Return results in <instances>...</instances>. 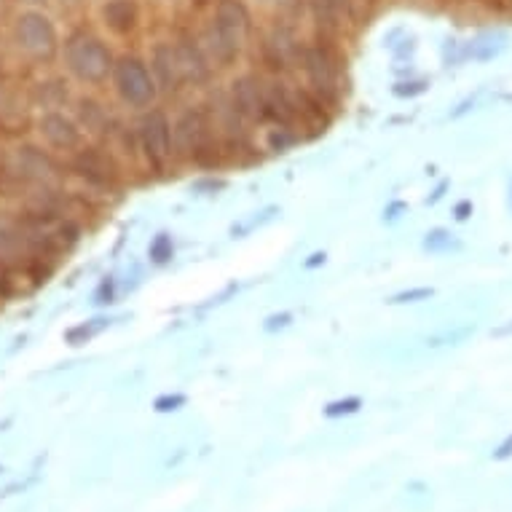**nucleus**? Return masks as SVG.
I'll return each mask as SVG.
<instances>
[{"instance_id":"nucleus-29","label":"nucleus","mask_w":512,"mask_h":512,"mask_svg":"<svg viewBox=\"0 0 512 512\" xmlns=\"http://www.w3.org/2000/svg\"><path fill=\"white\" fill-rule=\"evenodd\" d=\"M319 263H325V252H314L309 261H306V269H314Z\"/></svg>"},{"instance_id":"nucleus-9","label":"nucleus","mask_w":512,"mask_h":512,"mask_svg":"<svg viewBox=\"0 0 512 512\" xmlns=\"http://www.w3.org/2000/svg\"><path fill=\"white\" fill-rule=\"evenodd\" d=\"M175 62L177 70H180V78L183 81H194V84H202L210 76V68H207V59L194 43H177L175 46Z\"/></svg>"},{"instance_id":"nucleus-26","label":"nucleus","mask_w":512,"mask_h":512,"mask_svg":"<svg viewBox=\"0 0 512 512\" xmlns=\"http://www.w3.org/2000/svg\"><path fill=\"white\" fill-rule=\"evenodd\" d=\"M454 215L456 220H467L472 215V202H459L454 207Z\"/></svg>"},{"instance_id":"nucleus-18","label":"nucleus","mask_w":512,"mask_h":512,"mask_svg":"<svg viewBox=\"0 0 512 512\" xmlns=\"http://www.w3.org/2000/svg\"><path fill=\"white\" fill-rule=\"evenodd\" d=\"M188 403V397L180 395V392H175V395H161L153 400V411L156 413H175L180 411L183 405Z\"/></svg>"},{"instance_id":"nucleus-6","label":"nucleus","mask_w":512,"mask_h":512,"mask_svg":"<svg viewBox=\"0 0 512 512\" xmlns=\"http://www.w3.org/2000/svg\"><path fill=\"white\" fill-rule=\"evenodd\" d=\"M303 68L309 76L311 86L322 97H336L338 94V68L333 57L325 49H306L303 54Z\"/></svg>"},{"instance_id":"nucleus-31","label":"nucleus","mask_w":512,"mask_h":512,"mask_svg":"<svg viewBox=\"0 0 512 512\" xmlns=\"http://www.w3.org/2000/svg\"><path fill=\"white\" fill-rule=\"evenodd\" d=\"M445 188H448V183L437 185V191H435V194H432V199H429V202H437V199H440V196L445 194Z\"/></svg>"},{"instance_id":"nucleus-24","label":"nucleus","mask_w":512,"mask_h":512,"mask_svg":"<svg viewBox=\"0 0 512 512\" xmlns=\"http://www.w3.org/2000/svg\"><path fill=\"white\" fill-rule=\"evenodd\" d=\"M507 459H512V432L504 437L499 448L494 451V462H507Z\"/></svg>"},{"instance_id":"nucleus-15","label":"nucleus","mask_w":512,"mask_h":512,"mask_svg":"<svg viewBox=\"0 0 512 512\" xmlns=\"http://www.w3.org/2000/svg\"><path fill=\"white\" fill-rule=\"evenodd\" d=\"M349 11H352V0H317L319 25L336 27L341 19L349 17Z\"/></svg>"},{"instance_id":"nucleus-1","label":"nucleus","mask_w":512,"mask_h":512,"mask_svg":"<svg viewBox=\"0 0 512 512\" xmlns=\"http://www.w3.org/2000/svg\"><path fill=\"white\" fill-rule=\"evenodd\" d=\"M65 57H68L70 70L76 73L81 81H89V84H100L108 78V73L113 70V57L110 51L102 46V41H97L94 35L89 33H76L65 46Z\"/></svg>"},{"instance_id":"nucleus-8","label":"nucleus","mask_w":512,"mask_h":512,"mask_svg":"<svg viewBox=\"0 0 512 512\" xmlns=\"http://www.w3.org/2000/svg\"><path fill=\"white\" fill-rule=\"evenodd\" d=\"M234 108L239 110V116L252 118V121H261L266 118V89L255 78L244 76L234 84Z\"/></svg>"},{"instance_id":"nucleus-7","label":"nucleus","mask_w":512,"mask_h":512,"mask_svg":"<svg viewBox=\"0 0 512 512\" xmlns=\"http://www.w3.org/2000/svg\"><path fill=\"white\" fill-rule=\"evenodd\" d=\"M207 118H204L202 110H188L180 116L175 126V148L180 151V156H199L207 145Z\"/></svg>"},{"instance_id":"nucleus-22","label":"nucleus","mask_w":512,"mask_h":512,"mask_svg":"<svg viewBox=\"0 0 512 512\" xmlns=\"http://www.w3.org/2000/svg\"><path fill=\"white\" fill-rule=\"evenodd\" d=\"M108 325V319H92V325H84V328H78V330H70V341L76 344V338L78 336H86V338H92L94 333H100L102 328Z\"/></svg>"},{"instance_id":"nucleus-4","label":"nucleus","mask_w":512,"mask_h":512,"mask_svg":"<svg viewBox=\"0 0 512 512\" xmlns=\"http://www.w3.org/2000/svg\"><path fill=\"white\" fill-rule=\"evenodd\" d=\"M17 38L19 46L30 54V57L49 62L57 54V33L46 17L41 14H25L17 22Z\"/></svg>"},{"instance_id":"nucleus-2","label":"nucleus","mask_w":512,"mask_h":512,"mask_svg":"<svg viewBox=\"0 0 512 512\" xmlns=\"http://www.w3.org/2000/svg\"><path fill=\"white\" fill-rule=\"evenodd\" d=\"M247 33H250L247 9L239 0H220L218 22L212 30V43H215V54L220 62H231L242 51Z\"/></svg>"},{"instance_id":"nucleus-14","label":"nucleus","mask_w":512,"mask_h":512,"mask_svg":"<svg viewBox=\"0 0 512 512\" xmlns=\"http://www.w3.org/2000/svg\"><path fill=\"white\" fill-rule=\"evenodd\" d=\"M153 70H156V76H159L164 89H177V84L183 81L180 70H177L175 49L172 46H159L156 49V54H153Z\"/></svg>"},{"instance_id":"nucleus-32","label":"nucleus","mask_w":512,"mask_h":512,"mask_svg":"<svg viewBox=\"0 0 512 512\" xmlns=\"http://www.w3.org/2000/svg\"><path fill=\"white\" fill-rule=\"evenodd\" d=\"M27 3H41V0H27Z\"/></svg>"},{"instance_id":"nucleus-17","label":"nucleus","mask_w":512,"mask_h":512,"mask_svg":"<svg viewBox=\"0 0 512 512\" xmlns=\"http://www.w3.org/2000/svg\"><path fill=\"white\" fill-rule=\"evenodd\" d=\"M362 400L360 397H344V400H333V403L325 405V416L328 419H344V416H352V413H360Z\"/></svg>"},{"instance_id":"nucleus-3","label":"nucleus","mask_w":512,"mask_h":512,"mask_svg":"<svg viewBox=\"0 0 512 512\" xmlns=\"http://www.w3.org/2000/svg\"><path fill=\"white\" fill-rule=\"evenodd\" d=\"M116 86L121 100L132 108H148L156 100V84L151 81V73L135 57H124L116 65Z\"/></svg>"},{"instance_id":"nucleus-5","label":"nucleus","mask_w":512,"mask_h":512,"mask_svg":"<svg viewBox=\"0 0 512 512\" xmlns=\"http://www.w3.org/2000/svg\"><path fill=\"white\" fill-rule=\"evenodd\" d=\"M140 140H143V151L153 167L161 169L169 159V145H172V132H169V121L161 110L145 113L143 124H140Z\"/></svg>"},{"instance_id":"nucleus-16","label":"nucleus","mask_w":512,"mask_h":512,"mask_svg":"<svg viewBox=\"0 0 512 512\" xmlns=\"http://www.w3.org/2000/svg\"><path fill=\"white\" fill-rule=\"evenodd\" d=\"M459 247H462V242L454 239V234L445 231V228H435V231H429V234L424 236V250L429 252H448L459 250Z\"/></svg>"},{"instance_id":"nucleus-27","label":"nucleus","mask_w":512,"mask_h":512,"mask_svg":"<svg viewBox=\"0 0 512 512\" xmlns=\"http://www.w3.org/2000/svg\"><path fill=\"white\" fill-rule=\"evenodd\" d=\"M290 143H293V137H287L285 129H282V137L271 135V145H274V148H277V145L279 148H285V145H290Z\"/></svg>"},{"instance_id":"nucleus-19","label":"nucleus","mask_w":512,"mask_h":512,"mask_svg":"<svg viewBox=\"0 0 512 512\" xmlns=\"http://www.w3.org/2000/svg\"><path fill=\"white\" fill-rule=\"evenodd\" d=\"M151 258L153 263H167L169 258H172V239H169V234H159L156 239L151 242Z\"/></svg>"},{"instance_id":"nucleus-28","label":"nucleus","mask_w":512,"mask_h":512,"mask_svg":"<svg viewBox=\"0 0 512 512\" xmlns=\"http://www.w3.org/2000/svg\"><path fill=\"white\" fill-rule=\"evenodd\" d=\"M405 210V204L403 202H395L392 204V207H389L387 212H384V218L387 220H395L397 218V212H403Z\"/></svg>"},{"instance_id":"nucleus-20","label":"nucleus","mask_w":512,"mask_h":512,"mask_svg":"<svg viewBox=\"0 0 512 512\" xmlns=\"http://www.w3.org/2000/svg\"><path fill=\"white\" fill-rule=\"evenodd\" d=\"M467 336H472V328H456V330H448V333H443V336H432L427 341V346H445V344H459V341H464Z\"/></svg>"},{"instance_id":"nucleus-21","label":"nucleus","mask_w":512,"mask_h":512,"mask_svg":"<svg viewBox=\"0 0 512 512\" xmlns=\"http://www.w3.org/2000/svg\"><path fill=\"white\" fill-rule=\"evenodd\" d=\"M432 298V287H413V290H405V293H397L389 303H416Z\"/></svg>"},{"instance_id":"nucleus-12","label":"nucleus","mask_w":512,"mask_h":512,"mask_svg":"<svg viewBox=\"0 0 512 512\" xmlns=\"http://www.w3.org/2000/svg\"><path fill=\"white\" fill-rule=\"evenodd\" d=\"M105 22L113 33H129L137 25L135 0H110L105 6Z\"/></svg>"},{"instance_id":"nucleus-25","label":"nucleus","mask_w":512,"mask_h":512,"mask_svg":"<svg viewBox=\"0 0 512 512\" xmlns=\"http://www.w3.org/2000/svg\"><path fill=\"white\" fill-rule=\"evenodd\" d=\"M424 89H427V84H421V81H416V84H397L395 94H400V97H413V94H421Z\"/></svg>"},{"instance_id":"nucleus-11","label":"nucleus","mask_w":512,"mask_h":512,"mask_svg":"<svg viewBox=\"0 0 512 512\" xmlns=\"http://www.w3.org/2000/svg\"><path fill=\"white\" fill-rule=\"evenodd\" d=\"M19 169H22V175L35 180V183H49V180L57 177L54 164L43 153L35 151V148H25V151L19 153Z\"/></svg>"},{"instance_id":"nucleus-10","label":"nucleus","mask_w":512,"mask_h":512,"mask_svg":"<svg viewBox=\"0 0 512 512\" xmlns=\"http://www.w3.org/2000/svg\"><path fill=\"white\" fill-rule=\"evenodd\" d=\"M41 132L54 148H65V151L76 148L78 140H81L76 124L70 118L59 116V113H49V116L41 118Z\"/></svg>"},{"instance_id":"nucleus-13","label":"nucleus","mask_w":512,"mask_h":512,"mask_svg":"<svg viewBox=\"0 0 512 512\" xmlns=\"http://www.w3.org/2000/svg\"><path fill=\"white\" fill-rule=\"evenodd\" d=\"M78 169H81V175L89 177L92 183L108 185V183H113V177H116V169H113L110 159H105V156L97 151L81 153V159H78Z\"/></svg>"},{"instance_id":"nucleus-30","label":"nucleus","mask_w":512,"mask_h":512,"mask_svg":"<svg viewBox=\"0 0 512 512\" xmlns=\"http://www.w3.org/2000/svg\"><path fill=\"white\" fill-rule=\"evenodd\" d=\"M494 336H512V319L507 322V325H502V328H496Z\"/></svg>"},{"instance_id":"nucleus-23","label":"nucleus","mask_w":512,"mask_h":512,"mask_svg":"<svg viewBox=\"0 0 512 512\" xmlns=\"http://www.w3.org/2000/svg\"><path fill=\"white\" fill-rule=\"evenodd\" d=\"M290 322H293V314H290V311H282V314H271V317L266 319V325H263V328L269 330V333H274V330L287 328Z\"/></svg>"}]
</instances>
